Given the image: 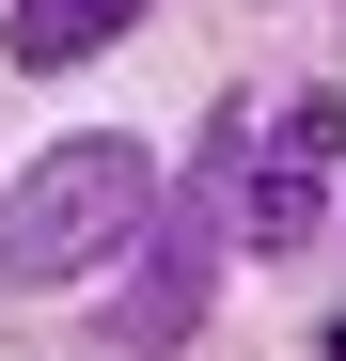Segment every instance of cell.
Returning a JSON list of instances; mask_svg holds the SVG:
<instances>
[{
  "label": "cell",
  "instance_id": "cell-2",
  "mask_svg": "<svg viewBox=\"0 0 346 361\" xmlns=\"http://www.w3.org/2000/svg\"><path fill=\"white\" fill-rule=\"evenodd\" d=\"M157 252H142V283H126V314H110V361H173L205 330V283H220V235H237V126H205V157H189V204L173 220H142Z\"/></svg>",
  "mask_w": 346,
  "mask_h": 361
},
{
  "label": "cell",
  "instance_id": "cell-3",
  "mask_svg": "<svg viewBox=\"0 0 346 361\" xmlns=\"http://www.w3.org/2000/svg\"><path fill=\"white\" fill-rule=\"evenodd\" d=\"M330 110H346V94H299V110H283V142H268V173L237 189V235H252V252H299V235H315V173H330Z\"/></svg>",
  "mask_w": 346,
  "mask_h": 361
},
{
  "label": "cell",
  "instance_id": "cell-4",
  "mask_svg": "<svg viewBox=\"0 0 346 361\" xmlns=\"http://www.w3.org/2000/svg\"><path fill=\"white\" fill-rule=\"evenodd\" d=\"M110 32H142V0H16V16H0L16 63H95Z\"/></svg>",
  "mask_w": 346,
  "mask_h": 361
},
{
  "label": "cell",
  "instance_id": "cell-1",
  "mask_svg": "<svg viewBox=\"0 0 346 361\" xmlns=\"http://www.w3.org/2000/svg\"><path fill=\"white\" fill-rule=\"evenodd\" d=\"M157 220V173H142V142H64V157H32L16 173V204H0V283H79V267H110L126 235Z\"/></svg>",
  "mask_w": 346,
  "mask_h": 361
}]
</instances>
